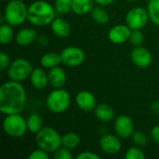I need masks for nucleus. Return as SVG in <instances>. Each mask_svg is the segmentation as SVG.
Here are the masks:
<instances>
[{"label": "nucleus", "instance_id": "obj_32", "mask_svg": "<svg viewBox=\"0 0 159 159\" xmlns=\"http://www.w3.org/2000/svg\"><path fill=\"white\" fill-rule=\"evenodd\" d=\"M29 159H48L49 158V154L46 152L45 150L41 148H37L34 150L28 157Z\"/></svg>", "mask_w": 159, "mask_h": 159}, {"label": "nucleus", "instance_id": "obj_25", "mask_svg": "<svg viewBox=\"0 0 159 159\" xmlns=\"http://www.w3.org/2000/svg\"><path fill=\"white\" fill-rule=\"evenodd\" d=\"M13 26L8 23H3L0 27V43L2 45H7L14 39Z\"/></svg>", "mask_w": 159, "mask_h": 159}, {"label": "nucleus", "instance_id": "obj_23", "mask_svg": "<svg viewBox=\"0 0 159 159\" xmlns=\"http://www.w3.org/2000/svg\"><path fill=\"white\" fill-rule=\"evenodd\" d=\"M80 144V137L75 132H68L61 136V146L70 150L75 149Z\"/></svg>", "mask_w": 159, "mask_h": 159}, {"label": "nucleus", "instance_id": "obj_39", "mask_svg": "<svg viewBox=\"0 0 159 159\" xmlns=\"http://www.w3.org/2000/svg\"><path fill=\"white\" fill-rule=\"evenodd\" d=\"M1 1H7H7H9V0H1Z\"/></svg>", "mask_w": 159, "mask_h": 159}, {"label": "nucleus", "instance_id": "obj_33", "mask_svg": "<svg viewBox=\"0 0 159 159\" xmlns=\"http://www.w3.org/2000/svg\"><path fill=\"white\" fill-rule=\"evenodd\" d=\"M10 60L9 57L7 56V54L6 52H1L0 53V69L2 71L7 70L8 66L10 65Z\"/></svg>", "mask_w": 159, "mask_h": 159}, {"label": "nucleus", "instance_id": "obj_38", "mask_svg": "<svg viewBox=\"0 0 159 159\" xmlns=\"http://www.w3.org/2000/svg\"><path fill=\"white\" fill-rule=\"evenodd\" d=\"M127 1H129V2H135V1H137V0H127Z\"/></svg>", "mask_w": 159, "mask_h": 159}, {"label": "nucleus", "instance_id": "obj_24", "mask_svg": "<svg viewBox=\"0 0 159 159\" xmlns=\"http://www.w3.org/2000/svg\"><path fill=\"white\" fill-rule=\"evenodd\" d=\"M90 14L92 20L98 24H105L109 21L110 19L108 12L103 8V7L101 6L93 7L92 10L90 11Z\"/></svg>", "mask_w": 159, "mask_h": 159}, {"label": "nucleus", "instance_id": "obj_21", "mask_svg": "<svg viewBox=\"0 0 159 159\" xmlns=\"http://www.w3.org/2000/svg\"><path fill=\"white\" fill-rule=\"evenodd\" d=\"M41 66L45 69H51L61 63V54L56 52H47L40 59Z\"/></svg>", "mask_w": 159, "mask_h": 159}, {"label": "nucleus", "instance_id": "obj_20", "mask_svg": "<svg viewBox=\"0 0 159 159\" xmlns=\"http://www.w3.org/2000/svg\"><path fill=\"white\" fill-rule=\"evenodd\" d=\"M94 0H73L72 11L76 15H86L93 8Z\"/></svg>", "mask_w": 159, "mask_h": 159}, {"label": "nucleus", "instance_id": "obj_37", "mask_svg": "<svg viewBox=\"0 0 159 159\" xmlns=\"http://www.w3.org/2000/svg\"><path fill=\"white\" fill-rule=\"evenodd\" d=\"M94 2L98 5V6H101V7H107V6H110L112 5L115 0H94Z\"/></svg>", "mask_w": 159, "mask_h": 159}, {"label": "nucleus", "instance_id": "obj_22", "mask_svg": "<svg viewBox=\"0 0 159 159\" xmlns=\"http://www.w3.org/2000/svg\"><path fill=\"white\" fill-rule=\"evenodd\" d=\"M26 122H27L28 131H30L31 133H34V134H36L38 131H40L44 128L43 118L35 113L31 114L26 118Z\"/></svg>", "mask_w": 159, "mask_h": 159}, {"label": "nucleus", "instance_id": "obj_16", "mask_svg": "<svg viewBox=\"0 0 159 159\" xmlns=\"http://www.w3.org/2000/svg\"><path fill=\"white\" fill-rule=\"evenodd\" d=\"M45 68L36 67L34 68L31 75H30V82L32 86L38 90H42L47 88L48 85V74L44 70Z\"/></svg>", "mask_w": 159, "mask_h": 159}, {"label": "nucleus", "instance_id": "obj_8", "mask_svg": "<svg viewBox=\"0 0 159 159\" xmlns=\"http://www.w3.org/2000/svg\"><path fill=\"white\" fill-rule=\"evenodd\" d=\"M149 15L147 8L142 7H135L129 9L126 15V24L131 30H142L143 29L148 21H149Z\"/></svg>", "mask_w": 159, "mask_h": 159}, {"label": "nucleus", "instance_id": "obj_10", "mask_svg": "<svg viewBox=\"0 0 159 159\" xmlns=\"http://www.w3.org/2000/svg\"><path fill=\"white\" fill-rule=\"evenodd\" d=\"M114 128H115L116 134L120 139L130 138L133 132L135 131L134 123L132 119L126 115H120L115 119Z\"/></svg>", "mask_w": 159, "mask_h": 159}, {"label": "nucleus", "instance_id": "obj_29", "mask_svg": "<svg viewBox=\"0 0 159 159\" xmlns=\"http://www.w3.org/2000/svg\"><path fill=\"white\" fill-rule=\"evenodd\" d=\"M126 159H145V155L140 146H132L128 149L125 154Z\"/></svg>", "mask_w": 159, "mask_h": 159}, {"label": "nucleus", "instance_id": "obj_26", "mask_svg": "<svg viewBox=\"0 0 159 159\" xmlns=\"http://www.w3.org/2000/svg\"><path fill=\"white\" fill-rule=\"evenodd\" d=\"M147 11L151 22L157 26H159V0L148 1Z\"/></svg>", "mask_w": 159, "mask_h": 159}, {"label": "nucleus", "instance_id": "obj_18", "mask_svg": "<svg viewBox=\"0 0 159 159\" xmlns=\"http://www.w3.org/2000/svg\"><path fill=\"white\" fill-rule=\"evenodd\" d=\"M36 32L34 29L30 27H25L20 29L15 34V41L19 46L25 47L29 46L36 40Z\"/></svg>", "mask_w": 159, "mask_h": 159}, {"label": "nucleus", "instance_id": "obj_15", "mask_svg": "<svg viewBox=\"0 0 159 159\" xmlns=\"http://www.w3.org/2000/svg\"><path fill=\"white\" fill-rule=\"evenodd\" d=\"M48 85L53 89L63 88L67 81L66 73L63 70V68L60 66H56L49 69L48 73Z\"/></svg>", "mask_w": 159, "mask_h": 159}, {"label": "nucleus", "instance_id": "obj_35", "mask_svg": "<svg viewBox=\"0 0 159 159\" xmlns=\"http://www.w3.org/2000/svg\"><path fill=\"white\" fill-rule=\"evenodd\" d=\"M150 137L155 143L159 144V125H156L152 128L150 132Z\"/></svg>", "mask_w": 159, "mask_h": 159}, {"label": "nucleus", "instance_id": "obj_4", "mask_svg": "<svg viewBox=\"0 0 159 159\" xmlns=\"http://www.w3.org/2000/svg\"><path fill=\"white\" fill-rule=\"evenodd\" d=\"M37 146L48 154H54L61 146V136L52 127H44L35 134Z\"/></svg>", "mask_w": 159, "mask_h": 159}, {"label": "nucleus", "instance_id": "obj_40", "mask_svg": "<svg viewBox=\"0 0 159 159\" xmlns=\"http://www.w3.org/2000/svg\"><path fill=\"white\" fill-rule=\"evenodd\" d=\"M46 1H51V0H46Z\"/></svg>", "mask_w": 159, "mask_h": 159}, {"label": "nucleus", "instance_id": "obj_2", "mask_svg": "<svg viewBox=\"0 0 159 159\" xmlns=\"http://www.w3.org/2000/svg\"><path fill=\"white\" fill-rule=\"evenodd\" d=\"M56 14L54 7L48 3V1L37 0L28 7L27 20L33 25L44 27L50 25L52 20L56 18Z\"/></svg>", "mask_w": 159, "mask_h": 159}, {"label": "nucleus", "instance_id": "obj_34", "mask_svg": "<svg viewBox=\"0 0 159 159\" xmlns=\"http://www.w3.org/2000/svg\"><path fill=\"white\" fill-rule=\"evenodd\" d=\"M77 159H100L101 157L93 152H89V151H85L80 153L79 155H77L76 157Z\"/></svg>", "mask_w": 159, "mask_h": 159}, {"label": "nucleus", "instance_id": "obj_5", "mask_svg": "<svg viewBox=\"0 0 159 159\" xmlns=\"http://www.w3.org/2000/svg\"><path fill=\"white\" fill-rule=\"evenodd\" d=\"M71 105V96L63 88L54 89L47 97L46 106L52 114H61Z\"/></svg>", "mask_w": 159, "mask_h": 159}, {"label": "nucleus", "instance_id": "obj_27", "mask_svg": "<svg viewBox=\"0 0 159 159\" xmlns=\"http://www.w3.org/2000/svg\"><path fill=\"white\" fill-rule=\"evenodd\" d=\"M73 0H54L53 7L57 14L65 15L72 11Z\"/></svg>", "mask_w": 159, "mask_h": 159}, {"label": "nucleus", "instance_id": "obj_31", "mask_svg": "<svg viewBox=\"0 0 159 159\" xmlns=\"http://www.w3.org/2000/svg\"><path fill=\"white\" fill-rule=\"evenodd\" d=\"M53 157L55 159H72L73 158V155L71 153V150L64 147V146H61L54 154Z\"/></svg>", "mask_w": 159, "mask_h": 159}, {"label": "nucleus", "instance_id": "obj_7", "mask_svg": "<svg viewBox=\"0 0 159 159\" xmlns=\"http://www.w3.org/2000/svg\"><path fill=\"white\" fill-rule=\"evenodd\" d=\"M34 68L29 61L23 58L15 59L7 68V76L10 80L22 82L30 77Z\"/></svg>", "mask_w": 159, "mask_h": 159}, {"label": "nucleus", "instance_id": "obj_17", "mask_svg": "<svg viewBox=\"0 0 159 159\" xmlns=\"http://www.w3.org/2000/svg\"><path fill=\"white\" fill-rule=\"evenodd\" d=\"M50 29L52 33L60 38H65L71 33L70 23L65 19L61 17L55 18L52 20V22L50 23Z\"/></svg>", "mask_w": 159, "mask_h": 159}, {"label": "nucleus", "instance_id": "obj_9", "mask_svg": "<svg viewBox=\"0 0 159 159\" xmlns=\"http://www.w3.org/2000/svg\"><path fill=\"white\" fill-rule=\"evenodd\" d=\"M60 54L61 62L69 67H77L85 61V53L78 47L69 46L63 48Z\"/></svg>", "mask_w": 159, "mask_h": 159}, {"label": "nucleus", "instance_id": "obj_1", "mask_svg": "<svg viewBox=\"0 0 159 159\" xmlns=\"http://www.w3.org/2000/svg\"><path fill=\"white\" fill-rule=\"evenodd\" d=\"M27 94L20 82L8 80L0 87V112L4 115L20 114L26 107Z\"/></svg>", "mask_w": 159, "mask_h": 159}, {"label": "nucleus", "instance_id": "obj_28", "mask_svg": "<svg viewBox=\"0 0 159 159\" xmlns=\"http://www.w3.org/2000/svg\"><path fill=\"white\" fill-rule=\"evenodd\" d=\"M130 138H131L133 143L137 146H140V147L145 146L148 143V136L144 132L140 131V130L134 131Z\"/></svg>", "mask_w": 159, "mask_h": 159}, {"label": "nucleus", "instance_id": "obj_12", "mask_svg": "<svg viewBox=\"0 0 159 159\" xmlns=\"http://www.w3.org/2000/svg\"><path fill=\"white\" fill-rule=\"evenodd\" d=\"M130 60L134 65L139 68H146L151 65L153 61L152 53L142 46L134 47L130 52Z\"/></svg>", "mask_w": 159, "mask_h": 159}, {"label": "nucleus", "instance_id": "obj_11", "mask_svg": "<svg viewBox=\"0 0 159 159\" xmlns=\"http://www.w3.org/2000/svg\"><path fill=\"white\" fill-rule=\"evenodd\" d=\"M101 150L107 155H116L122 148L120 138L116 134H105L102 136L99 142Z\"/></svg>", "mask_w": 159, "mask_h": 159}, {"label": "nucleus", "instance_id": "obj_14", "mask_svg": "<svg viewBox=\"0 0 159 159\" xmlns=\"http://www.w3.org/2000/svg\"><path fill=\"white\" fill-rule=\"evenodd\" d=\"M75 103L77 107L85 112L94 111L97 106L96 98L93 93L89 90H81L75 96Z\"/></svg>", "mask_w": 159, "mask_h": 159}, {"label": "nucleus", "instance_id": "obj_36", "mask_svg": "<svg viewBox=\"0 0 159 159\" xmlns=\"http://www.w3.org/2000/svg\"><path fill=\"white\" fill-rule=\"evenodd\" d=\"M150 110H151V112H152L155 116H159V101L154 102L151 104Z\"/></svg>", "mask_w": 159, "mask_h": 159}, {"label": "nucleus", "instance_id": "obj_13", "mask_svg": "<svg viewBox=\"0 0 159 159\" xmlns=\"http://www.w3.org/2000/svg\"><path fill=\"white\" fill-rule=\"evenodd\" d=\"M131 29L127 24H117L108 32V39L116 45H121L129 41Z\"/></svg>", "mask_w": 159, "mask_h": 159}, {"label": "nucleus", "instance_id": "obj_6", "mask_svg": "<svg viewBox=\"0 0 159 159\" xmlns=\"http://www.w3.org/2000/svg\"><path fill=\"white\" fill-rule=\"evenodd\" d=\"M3 130L11 138H20L28 130L26 119L20 114L7 115L3 119Z\"/></svg>", "mask_w": 159, "mask_h": 159}, {"label": "nucleus", "instance_id": "obj_19", "mask_svg": "<svg viewBox=\"0 0 159 159\" xmlns=\"http://www.w3.org/2000/svg\"><path fill=\"white\" fill-rule=\"evenodd\" d=\"M95 116L102 122L107 123L114 119L115 117V111L111 105L107 103H100L94 109Z\"/></svg>", "mask_w": 159, "mask_h": 159}, {"label": "nucleus", "instance_id": "obj_30", "mask_svg": "<svg viewBox=\"0 0 159 159\" xmlns=\"http://www.w3.org/2000/svg\"><path fill=\"white\" fill-rule=\"evenodd\" d=\"M143 40H144V36L143 34L142 33V30H131L129 41L133 47L142 46Z\"/></svg>", "mask_w": 159, "mask_h": 159}, {"label": "nucleus", "instance_id": "obj_3", "mask_svg": "<svg viewBox=\"0 0 159 159\" xmlns=\"http://www.w3.org/2000/svg\"><path fill=\"white\" fill-rule=\"evenodd\" d=\"M3 18L11 26H20L28 18V7L21 0H9L5 7Z\"/></svg>", "mask_w": 159, "mask_h": 159}]
</instances>
